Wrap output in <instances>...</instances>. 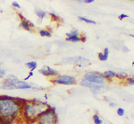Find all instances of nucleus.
Returning <instances> with one entry per match:
<instances>
[{"label": "nucleus", "mask_w": 134, "mask_h": 124, "mask_svg": "<svg viewBox=\"0 0 134 124\" xmlns=\"http://www.w3.org/2000/svg\"><path fill=\"white\" fill-rule=\"evenodd\" d=\"M28 100L8 95H0V116L16 121L21 119V111Z\"/></svg>", "instance_id": "1"}, {"label": "nucleus", "mask_w": 134, "mask_h": 124, "mask_svg": "<svg viewBox=\"0 0 134 124\" xmlns=\"http://www.w3.org/2000/svg\"><path fill=\"white\" fill-rule=\"evenodd\" d=\"M49 104L46 101H40L38 99L28 100L24 104L21 111V119L25 122L30 124L32 121H35L37 118L48 107Z\"/></svg>", "instance_id": "2"}, {"label": "nucleus", "mask_w": 134, "mask_h": 124, "mask_svg": "<svg viewBox=\"0 0 134 124\" xmlns=\"http://www.w3.org/2000/svg\"><path fill=\"white\" fill-rule=\"evenodd\" d=\"M33 85L20 80L16 76L14 75H8L4 80V84L0 86V88L3 90H28V89H33Z\"/></svg>", "instance_id": "3"}, {"label": "nucleus", "mask_w": 134, "mask_h": 124, "mask_svg": "<svg viewBox=\"0 0 134 124\" xmlns=\"http://www.w3.org/2000/svg\"><path fill=\"white\" fill-rule=\"evenodd\" d=\"M37 124H58L55 107L49 105L36 120Z\"/></svg>", "instance_id": "4"}, {"label": "nucleus", "mask_w": 134, "mask_h": 124, "mask_svg": "<svg viewBox=\"0 0 134 124\" xmlns=\"http://www.w3.org/2000/svg\"><path fill=\"white\" fill-rule=\"evenodd\" d=\"M80 84H81V86H83V87H87L88 89H90L91 92L94 93V95L102 93L104 92H107V91L108 90V86H107V84H105V85L93 84V83L88 82L85 79L81 80Z\"/></svg>", "instance_id": "5"}, {"label": "nucleus", "mask_w": 134, "mask_h": 124, "mask_svg": "<svg viewBox=\"0 0 134 124\" xmlns=\"http://www.w3.org/2000/svg\"><path fill=\"white\" fill-rule=\"evenodd\" d=\"M83 79L87 80V81L93 83V84H98V85H105L107 84V80L104 77L103 73L96 72V71H92V72H87L84 75Z\"/></svg>", "instance_id": "6"}, {"label": "nucleus", "mask_w": 134, "mask_h": 124, "mask_svg": "<svg viewBox=\"0 0 134 124\" xmlns=\"http://www.w3.org/2000/svg\"><path fill=\"white\" fill-rule=\"evenodd\" d=\"M52 83L57 85H64V86H73L77 83V78L72 76L58 75L57 77L52 78Z\"/></svg>", "instance_id": "7"}, {"label": "nucleus", "mask_w": 134, "mask_h": 124, "mask_svg": "<svg viewBox=\"0 0 134 124\" xmlns=\"http://www.w3.org/2000/svg\"><path fill=\"white\" fill-rule=\"evenodd\" d=\"M62 61L66 63H71V64H75L78 67H87L90 64V60L83 57H71V58H64Z\"/></svg>", "instance_id": "8"}, {"label": "nucleus", "mask_w": 134, "mask_h": 124, "mask_svg": "<svg viewBox=\"0 0 134 124\" xmlns=\"http://www.w3.org/2000/svg\"><path fill=\"white\" fill-rule=\"evenodd\" d=\"M40 73L42 74L45 77H55L59 75L57 70L52 68L50 67H43L42 68L40 69Z\"/></svg>", "instance_id": "9"}, {"label": "nucleus", "mask_w": 134, "mask_h": 124, "mask_svg": "<svg viewBox=\"0 0 134 124\" xmlns=\"http://www.w3.org/2000/svg\"><path fill=\"white\" fill-rule=\"evenodd\" d=\"M19 27H20V28H23V29H24V30H26V31H28V32H33V30H32L31 28L30 27V22L28 21V20L21 21Z\"/></svg>", "instance_id": "10"}, {"label": "nucleus", "mask_w": 134, "mask_h": 124, "mask_svg": "<svg viewBox=\"0 0 134 124\" xmlns=\"http://www.w3.org/2000/svg\"><path fill=\"white\" fill-rule=\"evenodd\" d=\"M103 75H104V77H105V80H111L115 77L116 72H114L113 70H107V71H105V72H104Z\"/></svg>", "instance_id": "11"}, {"label": "nucleus", "mask_w": 134, "mask_h": 124, "mask_svg": "<svg viewBox=\"0 0 134 124\" xmlns=\"http://www.w3.org/2000/svg\"><path fill=\"white\" fill-rule=\"evenodd\" d=\"M35 13H36L37 16H38L40 20H43V19L47 16V13L45 12V11L41 10L40 8H38L37 6H35Z\"/></svg>", "instance_id": "12"}, {"label": "nucleus", "mask_w": 134, "mask_h": 124, "mask_svg": "<svg viewBox=\"0 0 134 124\" xmlns=\"http://www.w3.org/2000/svg\"><path fill=\"white\" fill-rule=\"evenodd\" d=\"M26 67H28V68L30 69L31 71H32L33 72L34 70L37 68V66H38V64H37L36 61H30V62H27L26 63Z\"/></svg>", "instance_id": "13"}, {"label": "nucleus", "mask_w": 134, "mask_h": 124, "mask_svg": "<svg viewBox=\"0 0 134 124\" xmlns=\"http://www.w3.org/2000/svg\"><path fill=\"white\" fill-rule=\"evenodd\" d=\"M115 77H117L119 80H125L127 77H128V75H127V73H125V72H118V73H116V76H115Z\"/></svg>", "instance_id": "14"}, {"label": "nucleus", "mask_w": 134, "mask_h": 124, "mask_svg": "<svg viewBox=\"0 0 134 124\" xmlns=\"http://www.w3.org/2000/svg\"><path fill=\"white\" fill-rule=\"evenodd\" d=\"M67 41L71 42H79L81 41V36H72V37H66Z\"/></svg>", "instance_id": "15"}, {"label": "nucleus", "mask_w": 134, "mask_h": 124, "mask_svg": "<svg viewBox=\"0 0 134 124\" xmlns=\"http://www.w3.org/2000/svg\"><path fill=\"white\" fill-rule=\"evenodd\" d=\"M78 18H79V20L83 21V22H85V23H90V24H96V23H97L95 21L91 20V19H88V18H87V17H84V16H79V17H78Z\"/></svg>", "instance_id": "16"}, {"label": "nucleus", "mask_w": 134, "mask_h": 124, "mask_svg": "<svg viewBox=\"0 0 134 124\" xmlns=\"http://www.w3.org/2000/svg\"><path fill=\"white\" fill-rule=\"evenodd\" d=\"M72 36H80V32L76 29H72L69 32L66 33V37H72Z\"/></svg>", "instance_id": "17"}, {"label": "nucleus", "mask_w": 134, "mask_h": 124, "mask_svg": "<svg viewBox=\"0 0 134 124\" xmlns=\"http://www.w3.org/2000/svg\"><path fill=\"white\" fill-rule=\"evenodd\" d=\"M40 35L42 37H48V38H50L52 36V33L48 31V30H40Z\"/></svg>", "instance_id": "18"}, {"label": "nucleus", "mask_w": 134, "mask_h": 124, "mask_svg": "<svg viewBox=\"0 0 134 124\" xmlns=\"http://www.w3.org/2000/svg\"><path fill=\"white\" fill-rule=\"evenodd\" d=\"M93 121H94L95 124H103V121L100 119V117L98 116V114L95 113L94 115H93Z\"/></svg>", "instance_id": "19"}, {"label": "nucleus", "mask_w": 134, "mask_h": 124, "mask_svg": "<svg viewBox=\"0 0 134 124\" xmlns=\"http://www.w3.org/2000/svg\"><path fill=\"white\" fill-rule=\"evenodd\" d=\"M116 113H117L118 116L122 117V116H124V113H125L124 109V108H122V107H119V108H117V110H116Z\"/></svg>", "instance_id": "20"}, {"label": "nucleus", "mask_w": 134, "mask_h": 124, "mask_svg": "<svg viewBox=\"0 0 134 124\" xmlns=\"http://www.w3.org/2000/svg\"><path fill=\"white\" fill-rule=\"evenodd\" d=\"M98 56V59H99V60H101V61H107V60L108 59V58L105 57V56L104 55L103 52H99Z\"/></svg>", "instance_id": "21"}, {"label": "nucleus", "mask_w": 134, "mask_h": 124, "mask_svg": "<svg viewBox=\"0 0 134 124\" xmlns=\"http://www.w3.org/2000/svg\"><path fill=\"white\" fill-rule=\"evenodd\" d=\"M126 82L128 86H133L134 85V77H130L126 78Z\"/></svg>", "instance_id": "22"}, {"label": "nucleus", "mask_w": 134, "mask_h": 124, "mask_svg": "<svg viewBox=\"0 0 134 124\" xmlns=\"http://www.w3.org/2000/svg\"><path fill=\"white\" fill-rule=\"evenodd\" d=\"M49 16H50L52 18L54 19V20H60V17L58 16L57 14H55V13H53V12L49 13Z\"/></svg>", "instance_id": "23"}, {"label": "nucleus", "mask_w": 134, "mask_h": 124, "mask_svg": "<svg viewBox=\"0 0 134 124\" xmlns=\"http://www.w3.org/2000/svg\"><path fill=\"white\" fill-rule=\"evenodd\" d=\"M128 17H129L128 14H120V16H118V19H119V20H121V21H122V20H124V18H128Z\"/></svg>", "instance_id": "24"}, {"label": "nucleus", "mask_w": 134, "mask_h": 124, "mask_svg": "<svg viewBox=\"0 0 134 124\" xmlns=\"http://www.w3.org/2000/svg\"><path fill=\"white\" fill-rule=\"evenodd\" d=\"M33 75H34L33 72H32V71H30V72H29V75H28L27 77H26L24 78V79H23V81H25V82H26L28 79H30V78H31V77H33Z\"/></svg>", "instance_id": "25"}, {"label": "nucleus", "mask_w": 134, "mask_h": 124, "mask_svg": "<svg viewBox=\"0 0 134 124\" xmlns=\"http://www.w3.org/2000/svg\"><path fill=\"white\" fill-rule=\"evenodd\" d=\"M5 75H6V72L4 69H1L0 68V78H4L5 77Z\"/></svg>", "instance_id": "26"}, {"label": "nucleus", "mask_w": 134, "mask_h": 124, "mask_svg": "<svg viewBox=\"0 0 134 124\" xmlns=\"http://www.w3.org/2000/svg\"><path fill=\"white\" fill-rule=\"evenodd\" d=\"M12 6H14V7L17 8V9H20V8H21V6L19 5V4L17 3L16 1H14V2H13V3H12Z\"/></svg>", "instance_id": "27"}, {"label": "nucleus", "mask_w": 134, "mask_h": 124, "mask_svg": "<svg viewBox=\"0 0 134 124\" xmlns=\"http://www.w3.org/2000/svg\"><path fill=\"white\" fill-rule=\"evenodd\" d=\"M13 123H14V121H12L11 120H7V119H5L3 122H2V124H13Z\"/></svg>", "instance_id": "28"}, {"label": "nucleus", "mask_w": 134, "mask_h": 124, "mask_svg": "<svg viewBox=\"0 0 134 124\" xmlns=\"http://www.w3.org/2000/svg\"><path fill=\"white\" fill-rule=\"evenodd\" d=\"M18 16L20 17L21 21H23V20H26V18L24 17V16H23V14H21V13H18Z\"/></svg>", "instance_id": "29"}, {"label": "nucleus", "mask_w": 134, "mask_h": 124, "mask_svg": "<svg viewBox=\"0 0 134 124\" xmlns=\"http://www.w3.org/2000/svg\"><path fill=\"white\" fill-rule=\"evenodd\" d=\"M86 41H87V37H86V36H81V41L85 42Z\"/></svg>", "instance_id": "30"}, {"label": "nucleus", "mask_w": 134, "mask_h": 124, "mask_svg": "<svg viewBox=\"0 0 134 124\" xmlns=\"http://www.w3.org/2000/svg\"><path fill=\"white\" fill-rule=\"evenodd\" d=\"M109 106L110 107H116V106H117V104L116 103H109Z\"/></svg>", "instance_id": "31"}, {"label": "nucleus", "mask_w": 134, "mask_h": 124, "mask_svg": "<svg viewBox=\"0 0 134 124\" xmlns=\"http://www.w3.org/2000/svg\"><path fill=\"white\" fill-rule=\"evenodd\" d=\"M124 51H126V52H128V51H129V49H128V48H126V47H124Z\"/></svg>", "instance_id": "32"}, {"label": "nucleus", "mask_w": 134, "mask_h": 124, "mask_svg": "<svg viewBox=\"0 0 134 124\" xmlns=\"http://www.w3.org/2000/svg\"><path fill=\"white\" fill-rule=\"evenodd\" d=\"M45 99H46V102H47V100L48 99V96H47V95H45Z\"/></svg>", "instance_id": "33"}]
</instances>
